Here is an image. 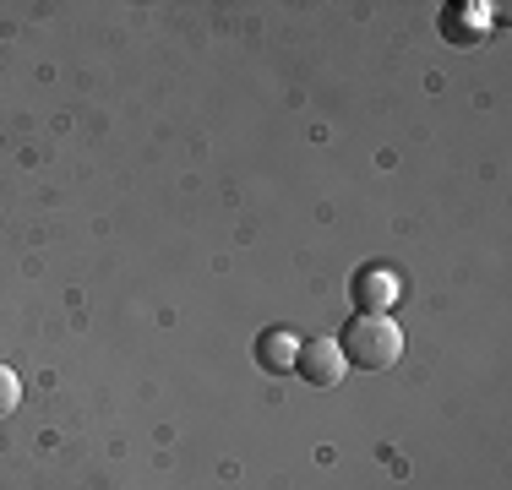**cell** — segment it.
Masks as SVG:
<instances>
[{
  "label": "cell",
  "mask_w": 512,
  "mask_h": 490,
  "mask_svg": "<svg viewBox=\"0 0 512 490\" xmlns=\"http://www.w3.org/2000/svg\"><path fill=\"white\" fill-rule=\"evenodd\" d=\"M344 360L355 365V371H387V365H398V354H404V333H398V322L387 311H365L349 322L344 333Z\"/></svg>",
  "instance_id": "obj_1"
},
{
  "label": "cell",
  "mask_w": 512,
  "mask_h": 490,
  "mask_svg": "<svg viewBox=\"0 0 512 490\" xmlns=\"http://www.w3.org/2000/svg\"><path fill=\"white\" fill-rule=\"evenodd\" d=\"M295 371L306 376L311 387H338L349 376V360L338 349V338H306L295 349Z\"/></svg>",
  "instance_id": "obj_2"
},
{
  "label": "cell",
  "mask_w": 512,
  "mask_h": 490,
  "mask_svg": "<svg viewBox=\"0 0 512 490\" xmlns=\"http://www.w3.org/2000/svg\"><path fill=\"white\" fill-rule=\"evenodd\" d=\"M17 403H22V382H17L11 365H0V414H11Z\"/></svg>",
  "instance_id": "obj_5"
},
{
  "label": "cell",
  "mask_w": 512,
  "mask_h": 490,
  "mask_svg": "<svg viewBox=\"0 0 512 490\" xmlns=\"http://www.w3.org/2000/svg\"><path fill=\"white\" fill-rule=\"evenodd\" d=\"M393 300H398V273H387V267H365L360 273V305L365 311H387Z\"/></svg>",
  "instance_id": "obj_3"
},
{
  "label": "cell",
  "mask_w": 512,
  "mask_h": 490,
  "mask_svg": "<svg viewBox=\"0 0 512 490\" xmlns=\"http://www.w3.org/2000/svg\"><path fill=\"white\" fill-rule=\"evenodd\" d=\"M256 354H262L267 371H295V343H289V333H267L256 343Z\"/></svg>",
  "instance_id": "obj_4"
}]
</instances>
